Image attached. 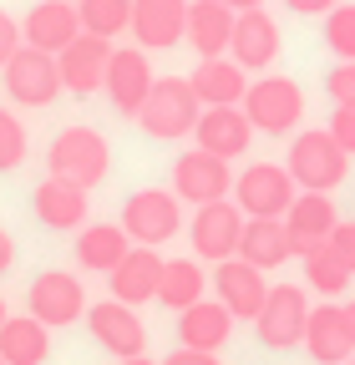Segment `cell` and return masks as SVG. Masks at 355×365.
Returning <instances> with one entry per match:
<instances>
[{"mask_svg": "<svg viewBox=\"0 0 355 365\" xmlns=\"http://www.w3.org/2000/svg\"><path fill=\"white\" fill-rule=\"evenodd\" d=\"M284 168H289L299 193H335L345 182V173H350V153L335 143L325 127H309V132H294Z\"/></svg>", "mask_w": 355, "mask_h": 365, "instance_id": "obj_1", "label": "cell"}, {"mask_svg": "<svg viewBox=\"0 0 355 365\" xmlns=\"http://www.w3.org/2000/svg\"><path fill=\"white\" fill-rule=\"evenodd\" d=\"M46 168H51V178H66V182H76V188L92 193L97 182L112 173V143L97 127H66V132L51 137Z\"/></svg>", "mask_w": 355, "mask_h": 365, "instance_id": "obj_2", "label": "cell"}, {"mask_svg": "<svg viewBox=\"0 0 355 365\" xmlns=\"http://www.w3.org/2000/svg\"><path fill=\"white\" fill-rule=\"evenodd\" d=\"M198 117H203V102L193 97L188 76H158L138 112V127L148 137H158V143H178V137H193Z\"/></svg>", "mask_w": 355, "mask_h": 365, "instance_id": "obj_3", "label": "cell"}, {"mask_svg": "<svg viewBox=\"0 0 355 365\" xmlns=\"http://www.w3.org/2000/svg\"><path fill=\"white\" fill-rule=\"evenodd\" d=\"M244 117L254 122V132H269V137H284V132H294L299 127V117H304V91H299V81H289V76H259V81H249V91H244Z\"/></svg>", "mask_w": 355, "mask_h": 365, "instance_id": "obj_4", "label": "cell"}, {"mask_svg": "<svg viewBox=\"0 0 355 365\" xmlns=\"http://www.w3.org/2000/svg\"><path fill=\"white\" fill-rule=\"evenodd\" d=\"M122 228H127L132 244L158 249V244L183 234V203H178L173 188H138L122 203Z\"/></svg>", "mask_w": 355, "mask_h": 365, "instance_id": "obj_5", "label": "cell"}, {"mask_svg": "<svg viewBox=\"0 0 355 365\" xmlns=\"http://www.w3.org/2000/svg\"><path fill=\"white\" fill-rule=\"evenodd\" d=\"M294 198H299V188L284 163H249L234 178V203L244 218H284Z\"/></svg>", "mask_w": 355, "mask_h": 365, "instance_id": "obj_6", "label": "cell"}, {"mask_svg": "<svg viewBox=\"0 0 355 365\" xmlns=\"http://www.w3.org/2000/svg\"><path fill=\"white\" fill-rule=\"evenodd\" d=\"M304 325H309V294L304 284H269V299L254 314V330L264 350H294L304 345Z\"/></svg>", "mask_w": 355, "mask_h": 365, "instance_id": "obj_7", "label": "cell"}, {"mask_svg": "<svg viewBox=\"0 0 355 365\" xmlns=\"http://www.w3.org/2000/svg\"><path fill=\"white\" fill-rule=\"evenodd\" d=\"M6 97L16 102V107H51L56 97H61V66H56V56L51 51H36V46H21V51L6 61Z\"/></svg>", "mask_w": 355, "mask_h": 365, "instance_id": "obj_8", "label": "cell"}, {"mask_svg": "<svg viewBox=\"0 0 355 365\" xmlns=\"http://www.w3.org/2000/svg\"><path fill=\"white\" fill-rule=\"evenodd\" d=\"M26 314H36L46 330H66L76 319H86V289L76 274L66 269H46L36 274L31 289H26Z\"/></svg>", "mask_w": 355, "mask_h": 365, "instance_id": "obj_9", "label": "cell"}, {"mask_svg": "<svg viewBox=\"0 0 355 365\" xmlns=\"http://www.w3.org/2000/svg\"><path fill=\"white\" fill-rule=\"evenodd\" d=\"M188 239H193V259H203V264L234 259V254H239V239H244V213H239V203H234V198H218V203L193 208Z\"/></svg>", "mask_w": 355, "mask_h": 365, "instance_id": "obj_10", "label": "cell"}, {"mask_svg": "<svg viewBox=\"0 0 355 365\" xmlns=\"http://www.w3.org/2000/svg\"><path fill=\"white\" fill-rule=\"evenodd\" d=\"M86 330H92V340L117 355V360H132V355H143L148 350V325H143V314L122 304V299H102V304H86Z\"/></svg>", "mask_w": 355, "mask_h": 365, "instance_id": "obj_11", "label": "cell"}, {"mask_svg": "<svg viewBox=\"0 0 355 365\" xmlns=\"http://www.w3.org/2000/svg\"><path fill=\"white\" fill-rule=\"evenodd\" d=\"M173 193H178V203H193V208L218 203V198L234 193V173H229L224 158L193 148V153H183L173 163Z\"/></svg>", "mask_w": 355, "mask_h": 365, "instance_id": "obj_12", "label": "cell"}, {"mask_svg": "<svg viewBox=\"0 0 355 365\" xmlns=\"http://www.w3.org/2000/svg\"><path fill=\"white\" fill-rule=\"evenodd\" d=\"M153 81H158V76H153V61H148L143 46H112L102 91H107V102H112L122 117H138V112H143Z\"/></svg>", "mask_w": 355, "mask_h": 365, "instance_id": "obj_13", "label": "cell"}, {"mask_svg": "<svg viewBox=\"0 0 355 365\" xmlns=\"http://www.w3.org/2000/svg\"><path fill=\"white\" fill-rule=\"evenodd\" d=\"M213 299L234 319H249L254 325V314L264 309V299H269V279H264V269H254V264H244L234 254L224 264H213Z\"/></svg>", "mask_w": 355, "mask_h": 365, "instance_id": "obj_14", "label": "cell"}, {"mask_svg": "<svg viewBox=\"0 0 355 365\" xmlns=\"http://www.w3.org/2000/svg\"><path fill=\"white\" fill-rule=\"evenodd\" d=\"M127 31L143 51H173L188 31V0H132Z\"/></svg>", "mask_w": 355, "mask_h": 365, "instance_id": "obj_15", "label": "cell"}, {"mask_svg": "<svg viewBox=\"0 0 355 365\" xmlns=\"http://www.w3.org/2000/svg\"><path fill=\"white\" fill-rule=\"evenodd\" d=\"M76 36H81L76 0H36L21 21V41L36 46V51H51V56H61Z\"/></svg>", "mask_w": 355, "mask_h": 365, "instance_id": "obj_16", "label": "cell"}, {"mask_svg": "<svg viewBox=\"0 0 355 365\" xmlns=\"http://www.w3.org/2000/svg\"><path fill=\"white\" fill-rule=\"evenodd\" d=\"M229 56L244 71H269L279 61V21L269 11H239L234 16V41H229Z\"/></svg>", "mask_w": 355, "mask_h": 365, "instance_id": "obj_17", "label": "cell"}, {"mask_svg": "<svg viewBox=\"0 0 355 365\" xmlns=\"http://www.w3.org/2000/svg\"><path fill=\"white\" fill-rule=\"evenodd\" d=\"M107 61H112V41L81 31V36L66 46V51L56 56L61 86L71 91V97H92V91H102V81H107Z\"/></svg>", "mask_w": 355, "mask_h": 365, "instance_id": "obj_18", "label": "cell"}, {"mask_svg": "<svg viewBox=\"0 0 355 365\" xmlns=\"http://www.w3.org/2000/svg\"><path fill=\"white\" fill-rule=\"evenodd\" d=\"M193 143H198L203 153H213V158L234 163V158H244L249 143H254V122L244 117V107H203V117H198V127H193Z\"/></svg>", "mask_w": 355, "mask_h": 365, "instance_id": "obj_19", "label": "cell"}, {"mask_svg": "<svg viewBox=\"0 0 355 365\" xmlns=\"http://www.w3.org/2000/svg\"><path fill=\"white\" fill-rule=\"evenodd\" d=\"M335 223H340V213H335L330 193H299V198L289 203V213H284V234H289V249H294V259H304L309 249L330 244Z\"/></svg>", "mask_w": 355, "mask_h": 365, "instance_id": "obj_20", "label": "cell"}, {"mask_svg": "<svg viewBox=\"0 0 355 365\" xmlns=\"http://www.w3.org/2000/svg\"><path fill=\"white\" fill-rule=\"evenodd\" d=\"M31 208H36V218L46 228H56V234H76V228H86L92 198H86V188H76L66 178H46V182H36Z\"/></svg>", "mask_w": 355, "mask_h": 365, "instance_id": "obj_21", "label": "cell"}, {"mask_svg": "<svg viewBox=\"0 0 355 365\" xmlns=\"http://www.w3.org/2000/svg\"><path fill=\"white\" fill-rule=\"evenodd\" d=\"M304 350L315 365H345L355 355L350 345V330H345V309L335 299L325 304H309V325H304Z\"/></svg>", "mask_w": 355, "mask_h": 365, "instance_id": "obj_22", "label": "cell"}, {"mask_svg": "<svg viewBox=\"0 0 355 365\" xmlns=\"http://www.w3.org/2000/svg\"><path fill=\"white\" fill-rule=\"evenodd\" d=\"M158 279H163V254L158 249H143V244H132L127 249V259L107 274V284H112V299H122V304H148V299H158Z\"/></svg>", "mask_w": 355, "mask_h": 365, "instance_id": "obj_23", "label": "cell"}, {"mask_svg": "<svg viewBox=\"0 0 355 365\" xmlns=\"http://www.w3.org/2000/svg\"><path fill=\"white\" fill-rule=\"evenodd\" d=\"M234 325H239V319H234L224 304H218V299H198V304H188L183 314H178V345L218 355V350L229 345Z\"/></svg>", "mask_w": 355, "mask_h": 365, "instance_id": "obj_24", "label": "cell"}, {"mask_svg": "<svg viewBox=\"0 0 355 365\" xmlns=\"http://www.w3.org/2000/svg\"><path fill=\"white\" fill-rule=\"evenodd\" d=\"M188 86H193V97H198L203 107H239L244 91H249V71H244L234 56H208V61L193 66Z\"/></svg>", "mask_w": 355, "mask_h": 365, "instance_id": "obj_25", "label": "cell"}, {"mask_svg": "<svg viewBox=\"0 0 355 365\" xmlns=\"http://www.w3.org/2000/svg\"><path fill=\"white\" fill-rule=\"evenodd\" d=\"M183 41L198 51V61H208V56H229L234 11L218 6V0H188V31H183Z\"/></svg>", "mask_w": 355, "mask_h": 365, "instance_id": "obj_26", "label": "cell"}, {"mask_svg": "<svg viewBox=\"0 0 355 365\" xmlns=\"http://www.w3.org/2000/svg\"><path fill=\"white\" fill-rule=\"evenodd\" d=\"M239 259L254 269H279L294 259L289 234H284V218H244V239H239Z\"/></svg>", "mask_w": 355, "mask_h": 365, "instance_id": "obj_27", "label": "cell"}, {"mask_svg": "<svg viewBox=\"0 0 355 365\" xmlns=\"http://www.w3.org/2000/svg\"><path fill=\"white\" fill-rule=\"evenodd\" d=\"M127 249H132V239H127L122 223H86V228H76V264L92 269V274H112L127 259Z\"/></svg>", "mask_w": 355, "mask_h": 365, "instance_id": "obj_28", "label": "cell"}, {"mask_svg": "<svg viewBox=\"0 0 355 365\" xmlns=\"http://www.w3.org/2000/svg\"><path fill=\"white\" fill-rule=\"evenodd\" d=\"M51 355V330L36 314H11L0 325V360L6 365H46Z\"/></svg>", "mask_w": 355, "mask_h": 365, "instance_id": "obj_29", "label": "cell"}, {"mask_svg": "<svg viewBox=\"0 0 355 365\" xmlns=\"http://www.w3.org/2000/svg\"><path fill=\"white\" fill-rule=\"evenodd\" d=\"M208 274H203V259H163V279H158V299L173 309V314H183L188 304L208 299Z\"/></svg>", "mask_w": 355, "mask_h": 365, "instance_id": "obj_30", "label": "cell"}, {"mask_svg": "<svg viewBox=\"0 0 355 365\" xmlns=\"http://www.w3.org/2000/svg\"><path fill=\"white\" fill-rule=\"evenodd\" d=\"M304 289H315V294H325V299H340L345 289H350V279H355V274H350V264L330 249V244H320V249H309L304 259Z\"/></svg>", "mask_w": 355, "mask_h": 365, "instance_id": "obj_31", "label": "cell"}, {"mask_svg": "<svg viewBox=\"0 0 355 365\" xmlns=\"http://www.w3.org/2000/svg\"><path fill=\"white\" fill-rule=\"evenodd\" d=\"M76 16H81V31L86 36L117 41L132 26V0H76Z\"/></svg>", "mask_w": 355, "mask_h": 365, "instance_id": "obj_32", "label": "cell"}, {"mask_svg": "<svg viewBox=\"0 0 355 365\" xmlns=\"http://www.w3.org/2000/svg\"><path fill=\"white\" fill-rule=\"evenodd\" d=\"M31 153V137H26V122L11 112V107H0V173H16Z\"/></svg>", "mask_w": 355, "mask_h": 365, "instance_id": "obj_33", "label": "cell"}, {"mask_svg": "<svg viewBox=\"0 0 355 365\" xmlns=\"http://www.w3.org/2000/svg\"><path fill=\"white\" fill-rule=\"evenodd\" d=\"M325 46L340 56V61H355V6H340L325 16Z\"/></svg>", "mask_w": 355, "mask_h": 365, "instance_id": "obj_34", "label": "cell"}, {"mask_svg": "<svg viewBox=\"0 0 355 365\" xmlns=\"http://www.w3.org/2000/svg\"><path fill=\"white\" fill-rule=\"evenodd\" d=\"M325 91L335 107H355V61H335L325 76Z\"/></svg>", "mask_w": 355, "mask_h": 365, "instance_id": "obj_35", "label": "cell"}, {"mask_svg": "<svg viewBox=\"0 0 355 365\" xmlns=\"http://www.w3.org/2000/svg\"><path fill=\"white\" fill-rule=\"evenodd\" d=\"M325 132L335 137V143H340V148H345L350 158H355V107H335V112H330V127H325Z\"/></svg>", "mask_w": 355, "mask_h": 365, "instance_id": "obj_36", "label": "cell"}, {"mask_svg": "<svg viewBox=\"0 0 355 365\" xmlns=\"http://www.w3.org/2000/svg\"><path fill=\"white\" fill-rule=\"evenodd\" d=\"M21 46H26V41H21V21L0 11V71H6V61L21 51Z\"/></svg>", "mask_w": 355, "mask_h": 365, "instance_id": "obj_37", "label": "cell"}, {"mask_svg": "<svg viewBox=\"0 0 355 365\" xmlns=\"http://www.w3.org/2000/svg\"><path fill=\"white\" fill-rule=\"evenodd\" d=\"M330 249L350 264V274H355V218H340L335 223V234H330Z\"/></svg>", "mask_w": 355, "mask_h": 365, "instance_id": "obj_38", "label": "cell"}, {"mask_svg": "<svg viewBox=\"0 0 355 365\" xmlns=\"http://www.w3.org/2000/svg\"><path fill=\"white\" fill-rule=\"evenodd\" d=\"M163 365H218V355H208V350H188V345H178Z\"/></svg>", "mask_w": 355, "mask_h": 365, "instance_id": "obj_39", "label": "cell"}, {"mask_svg": "<svg viewBox=\"0 0 355 365\" xmlns=\"http://www.w3.org/2000/svg\"><path fill=\"white\" fill-rule=\"evenodd\" d=\"M284 6H289L294 16H330L340 0H284Z\"/></svg>", "mask_w": 355, "mask_h": 365, "instance_id": "obj_40", "label": "cell"}, {"mask_svg": "<svg viewBox=\"0 0 355 365\" xmlns=\"http://www.w3.org/2000/svg\"><path fill=\"white\" fill-rule=\"evenodd\" d=\"M11 264H16V239L6 234V228H0V274H6Z\"/></svg>", "mask_w": 355, "mask_h": 365, "instance_id": "obj_41", "label": "cell"}, {"mask_svg": "<svg viewBox=\"0 0 355 365\" xmlns=\"http://www.w3.org/2000/svg\"><path fill=\"white\" fill-rule=\"evenodd\" d=\"M218 6H229V11L239 16V11H259V6H264V0H218Z\"/></svg>", "mask_w": 355, "mask_h": 365, "instance_id": "obj_42", "label": "cell"}, {"mask_svg": "<svg viewBox=\"0 0 355 365\" xmlns=\"http://www.w3.org/2000/svg\"><path fill=\"white\" fill-rule=\"evenodd\" d=\"M340 309H345V330H350V345H355V299H350V304H340Z\"/></svg>", "mask_w": 355, "mask_h": 365, "instance_id": "obj_43", "label": "cell"}, {"mask_svg": "<svg viewBox=\"0 0 355 365\" xmlns=\"http://www.w3.org/2000/svg\"><path fill=\"white\" fill-rule=\"evenodd\" d=\"M117 365H158V360H148V355H132V360H117Z\"/></svg>", "mask_w": 355, "mask_h": 365, "instance_id": "obj_44", "label": "cell"}, {"mask_svg": "<svg viewBox=\"0 0 355 365\" xmlns=\"http://www.w3.org/2000/svg\"><path fill=\"white\" fill-rule=\"evenodd\" d=\"M6 319H11V309H6V299H0V325H6Z\"/></svg>", "mask_w": 355, "mask_h": 365, "instance_id": "obj_45", "label": "cell"}, {"mask_svg": "<svg viewBox=\"0 0 355 365\" xmlns=\"http://www.w3.org/2000/svg\"><path fill=\"white\" fill-rule=\"evenodd\" d=\"M345 365H355V355H350V360H345Z\"/></svg>", "mask_w": 355, "mask_h": 365, "instance_id": "obj_46", "label": "cell"}, {"mask_svg": "<svg viewBox=\"0 0 355 365\" xmlns=\"http://www.w3.org/2000/svg\"><path fill=\"white\" fill-rule=\"evenodd\" d=\"M0 365H6V360H0Z\"/></svg>", "mask_w": 355, "mask_h": 365, "instance_id": "obj_47", "label": "cell"}]
</instances>
